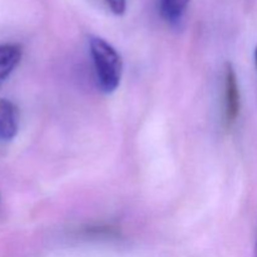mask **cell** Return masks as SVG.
<instances>
[{"label":"cell","mask_w":257,"mask_h":257,"mask_svg":"<svg viewBox=\"0 0 257 257\" xmlns=\"http://www.w3.org/2000/svg\"><path fill=\"white\" fill-rule=\"evenodd\" d=\"M89 52L100 90L107 94L115 92L123 73L120 54L112 44L99 37L89 38Z\"/></svg>","instance_id":"obj_1"},{"label":"cell","mask_w":257,"mask_h":257,"mask_svg":"<svg viewBox=\"0 0 257 257\" xmlns=\"http://www.w3.org/2000/svg\"><path fill=\"white\" fill-rule=\"evenodd\" d=\"M191 0H160V12L163 19L170 24L181 22Z\"/></svg>","instance_id":"obj_5"},{"label":"cell","mask_w":257,"mask_h":257,"mask_svg":"<svg viewBox=\"0 0 257 257\" xmlns=\"http://www.w3.org/2000/svg\"><path fill=\"white\" fill-rule=\"evenodd\" d=\"M19 131V110L9 99H0V142H9Z\"/></svg>","instance_id":"obj_3"},{"label":"cell","mask_w":257,"mask_h":257,"mask_svg":"<svg viewBox=\"0 0 257 257\" xmlns=\"http://www.w3.org/2000/svg\"><path fill=\"white\" fill-rule=\"evenodd\" d=\"M253 257H257V240L255 243V250H253Z\"/></svg>","instance_id":"obj_7"},{"label":"cell","mask_w":257,"mask_h":257,"mask_svg":"<svg viewBox=\"0 0 257 257\" xmlns=\"http://www.w3.org/2000/svg\"><path fill=\"white\" fill-rule=\"evenodd\" d=\"M23 50L18 44H0V82L7 79L22 59Z\"/></svg>","instance_id":"obj_4"},{"label":"cell","mask_w":257,"mask_h":257,"mask_svg":"<svg viewBox=\"0 0 257 257\" xmlns=\"http://www.w3.org/2000/svg\"><path fill=\"white\" fill-rule=\"evenodd\" d=\"M105 3L115 15H123L127 9V0H105Z\"/></svg>","instance_id":"obj_6"},{"label":"cell","mask_w":257,"mask_h":257,"mask_svg":"<svg viewBox=\"0 0 257 257\" xmlns=\"http://www.w3.org/2000/svg\"><path fill=\"white\" fill-rule=\"evenodd\" d=\"M223 115H225V123L227 127H231L237 119L241 109V94L240 87H238L237 75L232 64L227 63L225 67V77H223Z\"/></svg>","instance_id":"obj_2"},{"label":"cell","mask_w":257,"mask_h":257,"mask_svg":"<svg viewBox=\"0 0 257 257\" xmlns=\"http://www.w3.org/2000/svg\"><path fill=\"white\" fill-rule=\"evenodd\" d=\"M255 60H256V65H257V47H256V50H255Z\"/></svg>","instance_id":"obj_8"}]
</instances>
